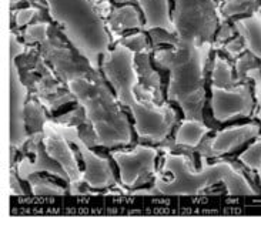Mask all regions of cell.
I'll return each instance as SVG.
<instances>
[{"label": "cell", "mask_w": 261, "mask_h": 228, "mask_svg": "<svg viewBox=\"0 0 261 228\" xmlns=\"http://www.w3.org/2000/svg\"><path fill=\"white\" fill-rule=\"evenodd\" d=\"M36 177H43L44 180H47V181H50L51 184H56L59 185V187H62V188H64V190H69V181H66V180H62V178L56 177V176H51V174H49V173H35V174H32L30 177H29V181L32 180V178H36Z\"/></svg>", "instance_id": "obj_1"}, {"label": "cell", "mask_w": 261, "mask_h": 228, "mask_svg": "<svg viewBox=\"0 0 261 228\" xmlns=\"http://www.w3.org/2000/svg\"><path fill=\"white\" fill-rule=\"evenodd\" d=\"M255 140H257V138H250L248 141H246V142H244V144H241L240 147H237V149H236V150H233V151H230V153H226V154H223V156H226V157H239V156H240V154H243V153H244V151H246V150H247L248 147H250V146H251V144H253V142L255 141Z\"/></svg>", "instance_id": "obj_2"}, {"label": "cell", "mask_w": 261, "mask_h": 228, "mask_svg": "<svg viewBox=\"0 0 261 228\" xmlns=\"http://www.w3.org/2000/svg\"><path fill=\"white\" fill-rule=\"evenodd\" d=\"M67 144L70 146V149L73 150V153H74V156H76V160H77V164H79V170L82 171V173H85L86 170V164L83 161V157H82V153L79 151V147L76 144H73L71 141H67Z\"/></svg>", "instance_id": "obj_3"}]
</instances>
